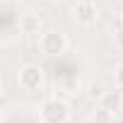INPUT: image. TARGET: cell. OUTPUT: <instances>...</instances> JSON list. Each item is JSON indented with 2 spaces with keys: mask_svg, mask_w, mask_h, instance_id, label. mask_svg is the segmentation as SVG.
<instances>
[{
  "mask_svg": "<svg viewBox=\"0 0 123 123\" xmlns=\"http://www.w3.org/2000/svg\"><path fill=\"white\" fill-rule=\"evenodd\" d=\"M39 116L43 123H68L70 118V106L63 101V99H58V97H51L41 104L39 109Z\"/></svg>",
  "mask_w": 123,
  "mask_h": 123,
  "instance_id": "1",
  "label": "cell"
},
{
  "mask_svg": "<svg viewBox=\"0 0 123 123\" xmlns=\"http://www.w3.org/2000/svg\"><path fill=\"white\" fill-rule=\"evenodd\" d=\"M19 29H22L24 34H34V31H39V17H34V15H22V19H19Z\"/></svg>",
  "mask_w": 123,
  "mask_h": 123,
  "instance_id": "6",
  "label": "cell"
},
{
  "mask_svg": "<svg viewBox=\"0 0 123 123\" xmlns=\"http://www.w3.org/2000/svg\"><path fill=\"white\" fill-rule=\"evenodd\" d=\"M121 22H123V17H121Z\"/></svg>",
  "mask_w": 123,
  "mask_h": 123,
  "instance_id": "12",
  "label": "cell"
},
{
  "mask_svg": "<svg viewBox=\"0 0 123 123\" xmlns=\"http://www.w3.org/2000/svg\"><path fill=\"white\" fill-rule=\"evenodd\" d=\"M99 104H101L104 109L118 113V111L123 109V92H121V87H118V89H109V92H104V94L99 97Z\"/></svg>",
  "mask_w": 123,
  "mask_h": 123,
  "instance_id": "5",
  "label": "cell"
},
{
  "mask_svg": "<svg viewBox=\"0 0 123 123\" xmlns=\"http://www.w3.org/2000/svg\"><path fill=\"white\" fill-rule=\"evenodd\" d=\"M39 48H41L46 55H63L65 48H68V39L60 34V31L51 29V31H43V34H41Z\"/></svg>",
  "mask_w": 123,
  "mask_h": 123,
  "instance_id": "2",
  "label": "cell"
},
{
  "mask_svg": "<svg viewBox=\"0 0 123 123\" xmlns=\"http://www.w3.org/2000/svg\"><path fill=\"white\" fill-rule=\"evenodd\" d=\"M113 116H116L113 111H109V109H104V106L99 104V106L94 109V113H92V121H94V123H113Z\"/></svg>",
  "mask_w": 123,
  "mask_h": 123,
  "instance_id": "7",
  "label": "cell"
},
{
  "mask_svg": "<svg viewBox=\"0 0 123 123\" xmlns=\"http://www.w3.org/2000/svg\"><path fill=\"white\" fill-rule=\"evenodd\" d=\"M75 19L82 27H94L99 19V10L94 0H77L75 3Z\"/></svg>",
  "mask_w": 123,
  "mask_h": 123,
  "instance_id": "4",
  "label": "cell"
},
{
  "mask_svg": "<svg viewBox=\"0 0 123 123\" xmlns=\"http://www.w3.org/2000/svg\"><path fill=\"white\" fill-rule=\"evenodd\" d=\"M104 92H106V89H104V87H101V85H92V92H89V94H92V97H94V99H97V97H101V94H104Z\"/></svg>",
  "mask_w": 123,
  "mask_h": 123,
  "instance_id": "9",
  "label": "cell"
},
{
  "mask_svg": "<svg viewBox=\"0 0 123 123\" xmlns=\"http://www.w3.org/2000/svg\"><path fill=\"white\" fill-rule=\"evenodd\" d=\"M17 82H19L22 89L36 92V89H41V85H43V70H41L39 65H24V68L19 70V75H17Z\"/></svg>",
  "mask_w": 123,
  "mask_h": 123,
  "instance_id": "3",
  "label": "cell"
},
{
  "mask_svg": "<svg viewBox=\"0 0 123 123\" xmlns=\"http://www.w3.org/2000/svg\"><path fill=\"white\" fill-rule=\"evenodd\" d=\"M113 43H116L118 48H123V24H121V29H116V34H113Z\"/></svg>",
  "mask_w": 123,
  "mask_h": 123,
  "instance_id": "8",
  "label": "cell"
},
{
  "mask_svg": "<svg viewBox=\"0 0 123 123\" xmlns=\"http://www.w3.org/2000/svg\"><path fill=\"white\" fill-rule=\"evenodd\" d=\"M116 85L123 89V65H118V68H116Z\"/></svg>",
  "mask_w": 123,
  "mask_h": 123,
  "instance_id": "10",
  "label": "cell"
},
{
  "mask_svg": "<svg viewBox=\"0 0 123 123\" xmlns=\"http://www.w3.org/2000/svg\"><path fill=\"white\" fill-rule=\"evenodd\" d=\"M51 3H58V0H51Z\"/></svg>",
  "mask_w": 123,
  "mask_h": 123,
  "instance_id": "11",
  "label": "cell"
}]
</instances>
